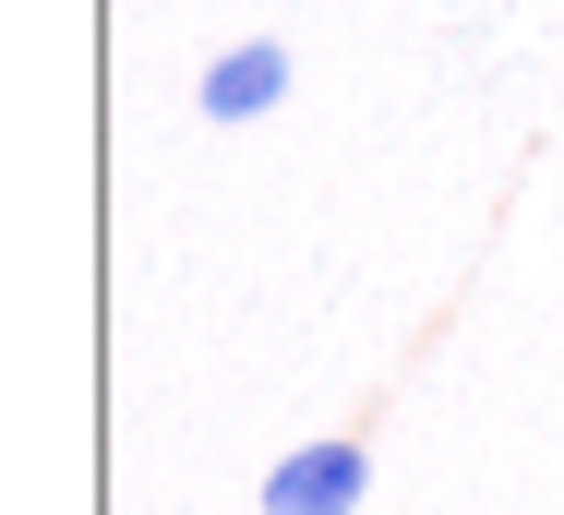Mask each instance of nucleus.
<instances>
[{
	"label": "nucleus",
	"instance_id": "obj_2",
	"mask_svg": "<svg viewBox=\"0 0 564 515\" xmlns=\"http://www.w3.org/2000/svg\"><path fill=\"white\" fill-rule=\"evenodd\" d=\"M193 108H205L217 132L264 120V108H289V48H276V36H240V48H217V61L193 73Z\"/></svg>",
	"mask_w": 564,
	"mask_h": 515
},
{
	"label": "nucleus",
	"instance_id": "obj_1",
	"mask_svg": "<svg viewBox=\"0 0 564 515\" xmlns=\"http://www.w3.org/2000/svg\"><path fill=\"white\" fill-rule=\"evenodd\" d=\"M360 492H372V443L360 431H313V443H289L264 468V515H360Z\"/></svg>",
	"mask_w": 564,
	"mask_h": 515
}]
</instances>
